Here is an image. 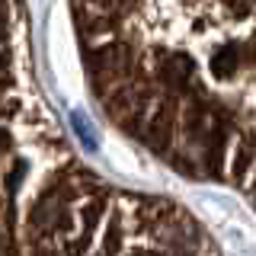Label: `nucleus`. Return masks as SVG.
<instances>
[{
	"mask_svg": "<svg viewBox=\"0 0 256 256\" xmlns=\"http://www.w3.org/2000/svg\"><path fill=\"white\" fill-rule=\"evenodd\" d=\"M70 22L109 125L256 214V0H70Z\"/></svg>",
	"mask_w": 256,
	"mask_h": 256,
	"instance_id": "1",
	"label": "nucleus"
},
{
	"mask_svg": "<svg viewBox=\"0 0 256 256\" xmlns=\"http://www.w3.org/2000/svg\"><path fill=\"white\" fill-rule=\"evenodd\" d=\"M0 256L221 253L186 205L112 182L77 154L0 192Z\"/></svg>",
	"mask_w": 256,
	"mask_h": 256,
	"instance_id": "2",
	"label": "nucleus"
},
{
	"mask_svg": "<svg viewBox=\"0 0 256 256\" xmlns=\"http://www.w3.org/2000/svg\"><path fill=\"white\" fill-rule=\"evenodd\" d=\"M42 86L32 64L29 16L22 0H0V125L38 100Z\"/></svg>",
	"mask_w": 256,
	"mask_h": 256,
	"instance_id": "3",
	"label": "nucleus"
}]
</instances>
